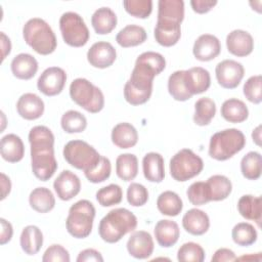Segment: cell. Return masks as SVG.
I'll return each mask as SVG.
<instances>
[{"label": "cell", "mask_w": 262, "mask_h": 262, "mask_svg": "<svg viewBox=\"0 0 262 262\" xmlns=\"http://www.w3.org/2000/svg\"><path fill=\"white\" fill-rule=\"evenodd\" d=\"M215 75L218 84L225 89H234L242 82L245 69L241 62L233 59H224L220 61L215 69Z\"/></svg>", "instance_id": "obj_11"}, {"label": "cell", "mask_w": 262, "mask_h": 262, "mask_svg": "<svg viewBox=\"0 0 262 262\" xmlns=\"http://www.w3.org/2000/svg\"><path fill=\"white\" fill-rule=\"evenodd\" d=\"M135 62L144 66L148 70L152 71L157 76L161 74L166 68L165 57L161 53L155 51H146L141 53L136 58Z\"/></svg>", "instance_id": "obj_44"}, {"label": "cell", "mask_w": 262, "mask_h": 262, "mask_svg": "<svg viewBox=\"0 0 262 262\" xmlns=\"http://www.w3.org/2000/svg\"><path fill=\"white\" fill-rule=\"evenodd\" d=\"M31 145V166L33 174L41 181L49 180L57 169L54 156V135L42 125L33 127L28 136Z\"/></svg>", "instance_id": "obj_1"}, {"label": "cell", "mask_w": 262, "mask_h": 262, "mask_svg": "<svg viewBox=\"0 0 262 262\" xmlns=\"http://www.w3.org/2000/svg\"><path fill=\"white\" fill-rule=\"evenodd\" d=\"M112 172V165L111 161L106 158L101 156L98 164L91 170L84 172L85 177L88 179V181L92 183H100L105 181L110 176Z\"/></svg>", "instance_id": "obj_45"}, {"label": "cell", "mask_w": 262, "mask_h": 262, "mask_svg": "<svg viewBox=\"0 0 262 262\" xmlns=\"http://www.w3.org/2000/svg\"><path fill=\"white\" fill-rule=\"evenodd\" d=\"M29 204L38 213H48L55 206V199L52 191L46 187H36L29 195Z\"/></svg>", "instance_id": "obj_32"}, {"label": "cell", "mask_w": 262, "mask_h": 262, "mask_svg": "<svg viewBox=\"0 0 262 262\" xmlns=\"http://www.w3.org/2000/svg\"><path fill=\"white\" fill-rule=\"evenodd\" d=\"M126 247L130 256L136 259H146L152 254L155 244L149 232L144 230H134L129 236Z\"/></svg>", "instance_id": "obj_13"}, {"label": "cell", "mask_w": 262, "mask_h": 262, "mask_svg": "<svg viewBox=\"0 0 262 262\" xmlns=\"http://www.w3.org/2000/svg\"><path fill=\"white\" fill-rule=\"evenodd\" d=\"M45 110L44 101L35 93L23 94L16 102L17 114L25 120H37L42 117Z\"/></svg>", "instance_id": "obj_19"}, {"label": "cell", "mask_w": 262, "mask_h": 262, "mask_svg": "<svg viewBox=\"0 0 262 262\" xmlns=\"http://www.w3.org/2000/svg\"><path fill=\"white\" fill-rule=\"evenodd\" d=\"M262 162L258 151H249L241 161V172L249 180H257L261 176Z\"/></svg>", "instance_id": "obj_37"}, {"label": "cell", "mask_w": 262, "mask_h": 262, "mask_svg": "<svg viewBox=\"0 0 262 262\" xmlns=\"http://www.w3.org/2000/svg\"><path fill=\"white\" fill-rule=\"evenodd\" d=\"M142 171L146 180L160 183L165 178V165L162 155L159 152H147L142 159Z\"/></svg>", "instance_id": "obj_23"}, {"label": "cell", "mask_w": 262, "mask_h": 262, "mask_svg": "<svg viewBox=\"0 0 262 262\" xmlns=\"http://www.w3.org/2000/svg\"><path fill=\"white\" fill-rule=\"evenodd\" d=\"M154 233L158 244L161 247L170 248L178 242L180 236V229L175 221L162 219L157 222Z\"/></svg>", "instance_id": "obj_22"}, {"label": "cell", "mask_w": 262, "mask_h": 262, "mask_svg": "<svg viewBox=\"0 0 262 262\" xmlns=\"http://www.w3.org/2000/svg\"><path fill=\"white\" fill-rule=\"evenodd\" d=\"M209 187L211 201L219 202L227 199L232 190L231 181L224 175L216 174L208 178L206 181Z\"/></svg>", "instance_id": "obj_35"}, {"label": "cell", "mask_w": 262, "mask_h": 262, "mask_svg": "<svg viewBox=\"0 0 262 262\" xmlns=\"http://www.w3.org/2000/svg\"><path fill=\"white\" fill-rule=\"evenodd\" d=\"M147 34L141 26L128 25L124 27L116 36L117 43L124 48L138 46L146 41Z\"/></svg>", "instance_id": "obj_30"}, {"label": "cell", "mask_w": 262, "mask_h": 262, "mask_svg": "<svg viewBox=\"0 0 262 262\" xmlns=\"http://www.w3.org/2000/svg\"><path fill=\"white\" fill-rule=\"evenodd\" d=\"M221 52L219 39L211 34H203L198 37L192 47L194 57L200 61H210Z\"/></svg>", "instance_id": "obj_16"}, {"label": "cell", "mask_w": 262, "mask_h": 262, "mask_svg": "<svg viewBox=\"0 0 262 262\" xmlns=\"http://www.w3.org/2000/svg\"><path fill=\"white\" fill-rule=\"evenodd\" d=\"M182 226L185 231L192 235H202L208 231L210 219L206 212L192 208L183 215Z\"/></svg>", "instance_id": "obj_20"}, {"label": "cell", "mask_w": 262, "mask_h": 262, "mask_svg": "<svg viewBox=\"0 0 262 262\" xmlns=\"http://www.w3.org/2000/svg\"><path fill=\"white\" fill-rule=\"evenodd\" d=\"M123 6L130 15L137 18H146L152 11L151 0H124Z\"/></svg>", "instance_id": "obj_46"}, {"label": "cell", "mask_w": 262, "mask_h": 262, "mask_svg": "<svg viewBox=\"0 0 262 262\" xmlns=\"http://www.w3.org/2000/svg\"><path fill=\"white\" fill-rule=\"evenodd\" d=\"M70 96L74 102L91 114L99 113L104 106L102 91L85 78H77L71 83Z\"/></svg>", "instance_id": "obj_7"}, {"label": "cell", "mask_w": 262, "mask_h": 262, "mask_svg": "<svg viewBox=\"0 0 262 262\" xmlns=\"http://www.w3.org/2000/svg\"><path fill=\"white\" fill-rule=\"evenodd\" d=\"M252 138H253V141L258 145L260 146L261 145V125L257 126L253 132H252Z\"/></svg>", "instance_id": "obj_56"}, {"label": "cell", "mask_w": 262, "mask_h": 262, "mask_svg": "<svg viewBox=\"0 0 262 262\" xmlns=\"http://www.w3.org/2000/svg\"><path fill=\"white\" fill-rule=\"evenodd\" d=\"M53 188L61 201H70L81 190L79 177L70 170H63L54 180Z\"/></svg>", "instance_id": "obj_15"}, {"label": "cell", "mask_w": 262, "mask_h": 262, "mask_svg": "<svg viewBox=\"0 0 262 262\" xmlns=\"http://www.w3.org/2000/svg\"><path fill=\"white\" fill-rule=\"evenodd\" d=\"M127 201L133 207H141L148 201L147 188L137 182H132L127 188Z\"/></svg>", "instance_id": "obj_48"}, {"label": "cell", "mask_w": 262, "mask_h": 262, "mask_svg": "<svg viewBox=\"0 0 262 262\" xmlns=\"http://www.w3.org/2000/svg\"><path fill=\"white\" fill-rule=\"evenodd\" d=\"M236 259L234 252L227 248L218 249L211 258L212 262H223V261H233Z\"/></svg>", "instance_id": "obj_52"}, {"label": "cell", "mask_w": 262, "mask_h": 262, "mask_svg": "<svg viewBox=\"0 0 262 262\" xmlns=\"http://www.w3.org/2000/svg\"><path fill=\"white\" fill-rule=\"evenodd\" d=\"M21 250L30 256L36 255L43 245V233L36 225H28L24 227L19 237Z\"/></svg>", "instance_id": "obj_26"}, {"label": "cell", "mask_w": 262, "mask_h": 262, "mask_svg": "<svg viewBox=\"0 0 262 262\" xmlns=\"http://www.w3.org/2000/svg\"><path fill=\"white\" fill-rule=\"evenodd\" d=\"M117 176L124 181L133 180L138 173V159L133 154H122L116 160Z\"/></svg>", "instance_id": "obj_34"}, {"label": "cell", "mask_w": 262, "mask_h": 262, "mask_svg": "<svg viewBox=\"0 0 262 262\" xmlns=\"http://www.w3.org/2000/svg\"><path fill=\"white\" fill-rule=\"evenodd\" d=\"M0 152L4 161L8 163H17L25 156V145L19 136L10 133L1 138Z\"/></svg>", "instance_id": "obj_21"}, {"label": "cell", "mask_w": 262, "mask_h": 262, "mask_svg": "<svg viewBox=\"0 0 262 262\" xmlns=\"http://www.w3.org/2000/svg\"><path fill=\"white\" fill-rule=\"evenodd\" d=\"M91 25L99 35L110 34L117 26V15L110 7L96 9L91 16Z\"/></svg>", "instance_id": "obj_29"}, {"label": "cell", "mask_w": 262, "mask_h": 262, "mask_svg": "<svg viewBox=\"0 0 262 262\" xmlns=\"http://www.w3.org/2000/svg\"><path fill=\"white\" fill-rule=\"evenodd\" d=\"M184 84L191 96L204 93L211 85L210 73L202 67L184 70Z\"/></svg>", "instance_id": "obj_18"}, {"label": "cell", "mask_w": 262, "mask_h": 262, "mask_svg": "<svg viewBox=\"0 0 262 262\" xmlns=\"http://www.w3.org/2000/svg\"><path fill=\"white\" fill-rule=\"evenodd\" d=\"M95 208L88 200H80L71 206L66 220L68 232L76 238L87 237L93 227Z\"/></svg>", "instance_id": "obj_6"}, {"label": "cell", "mask_w": 262, "mask_h": 262, "mask_svg": "<svg viewBox=\"0 0 262 262\" xmlns=\"http://www.w3.org/2000/svg\"><path fill=\"white\" fill-rule=\"evenodd\" d=\"M226 47L229 53L237 57H245L254 49V39L244 30H233L226 37Z\"/></svg>", "instance_id": "obj_17"}, {"label": "cell", "mask_w": 262, "mask_h": 262, "mask_svg": "<svg viewBox=\"0 0 262 262\" xmlns=\"http://www.w3.org/2000/svg\"><path fill=\"white\" fill-rule=\"evenodd\" d=\"M67 74L58 67H50L42 72L37 81L38 90L46 96L59 94L66 85Z\"/></svg>", "instance_id": "obj_12"}, {"label": "cell", "mask_w": 262, "mask_h": 262, "mask_svg": "<svg viewBox=\"0 0 262 262\" xmlns=\"http://www.w3.org/2000/svg\"><path fill=\"white\" fill-rule=\"evenodd\" d=\"M237 211L247 220H253L260 226L262 217V202L260 196L245 194L237 202Z\"/></svg>", "instance_id": "obj_27"}, {"label": "cell", "mask_w": 262, "mask_h": 262, "mask_svg": "<svg viewBox=\"0 0 262 262\" xmlns=\"http://www.w3.org/2000/svg\"><path fill=\"white\" fill-rule=\"evenodd\" d=\"M123 190L120 185L112 183L96 191V200L102 207H112L122 202Z\"/></svg>", "instance_id": "obj_41"}, {"label": "cell", "mask_w": 262, "mask_h": 262, "mask_svg": "<svg viewBox=\"0 0 262 262\" xmlns=\"http://www.w3.org/2000/svg\"><path fill=\"white\" fill-rule=\"evenodd\" d=\"M221 116L229 123H242L249 117V110L246 103L237 98L226 99L221 105Z\"/></svg>", "instance_id": "obj_28"}, {"label": "cell", "mask_w": 262, "mask_h": 262, "mask_svg": "<svg viewBox=\"0 0 262 262\" xmlns=\"http://www.w3.org/2000/svg\"><path fill=\"white\" fill-rule=\"evenodd\" d=\"M137 227L136 216L125 208L111 210L99 222L98 233L102 241L115 244Z\"/></svg>", "instance_id": "obj_3"}, {"label": "cell", "mask_w": 262, "mask_h": 262, "mask_svg": "<svg viewBox=\"0 0 262 262\" xmlns=\"http://www.w3.org/2000/svg\"><path fill=\"white\" fill-rule=\"evenodd\" d=\"M217 4L216 0H191L190 5L194 12L203 14L209 12Z\"/></svg>", "instance_id": "obj_51"}, {"label": "cell", "mask_w": 262, "mask_h": 262, "mask_svg": "<svg viewBox=\"0 0 262 262\" xmlns=\"http://www.w3.org/2000/svg\"><path fill=\"white\" fill-rule=\"evenodd\" d=\"M60 125L67 133H81L87 127V119L80 112L70 110L61 116Z\"/></svg>", "instance_id": "obj_40"}, {"label": "cell", "mask_w": 262, "mask_h": 262, "mask_svg": "<svg viewBox=\"0 0 262 262\" xmlns=\"http://www.w3.org/2000/svg\"><path fill=\"white\" fill-rule=\"evenodd\" d=\"M1 36V49H2V61L6 58L7 55H9L11 51V42L10 39L5 35L4 32L0 33Z\"/></svg>", "instance_id": "obj_54"}, {"label": "cell", "mask_w": 262, "mask_h": 262, "mask_svg": "<svg viewBox=\"0 0 262 262\" xmlns=\"http://www.w3.org/2000/svg\"><path fill=\"white\" fill-rule=\"evenodd\" d=\"M171 176L179 182L187 181L198 176L204 169V162L200 156L189 148H182L170 160Z\"/></svg>", "instance_id": "obj_9"}, {"label": "cell", "mask_w": 262, "mask_h": 262, "mask_svg": "<svg viewBox=\"0 0 262 262\" xmlns=\"http://www.w3.org/2000/svg\"><path fill=\"white\" fill-rule=\"evenodd\" d=\"M1 235H0V244L3 246L7 243H9L13 235V228L10 222H8L6 219L1 218Z\"/></svg>", "instance_id": "obj_53"}, {"label": "cell", "mask_w": 262, "mask_h": 262, "mask_svg": "<svg viewBox=\"0 0 262 262\" xmlns=\"http://www.w3.org/2000/svg\"><path fill=\"white\" fill-rule=\"evenodd\" d=\"M62 155L72 167L84 172L93 169L101 157L92 145L79 139L69 141L63 147Z\"/></svg>", "instance_id": "obj_8"}, {"label": "cell", "mask_w": 262, "mask_h": 262, "mask_svg": "<svg viewBox=\"0 0 262 262\" xmlns=\"http://www.w3.org/2000/svg\"><path fill=\"white\" fill-rule=\"evenodd\" d=\"M186 195L193 206H203L211 202L209 187L207 182L204 181H195L191 183L186 190Z\"/></svg>", "instance_id": "obj_43"}, {"label": "cell", "mask_w": 262, "mask_h": 262, "mask_svg": "<svg viewBox=\"0 0 262 262\" xmlns=\"http://www.w3.org/2000/svg\"><path fill=\"white\" fill-rule=\"evenodd\" d=\"M1 188H2L1 200L3 201L11 190V181L9 177L4 173H1Z\"/></svg>", "instance_id": "obj_55"}, {"label": "cell", "mask_w": 262, "mask_h": 262, "mask_svg": "<svg viewBox=\"0 0 262 262\" xmlns=\"http://www.w3.org/2000/svg\"><path fill=\"white\" fill-rule=\"evenodd\" d=\"M232 241L242 247H249L253 245L258 237L255 227L248 222H239L235 224L231 231Z\"/></svg>", "instance_id": "obj_38"}, {"label": "cell", "mask_w": 262, "mask_h": 262, "mask_svg": "<svg viewBox=\"0 0 262 262\" xmlns=\"http://www.w3.org/2000/svg\"><path fill=\"white\" fill-rule=\"evenodd\" d=\"M23 37L27 45L41 55L51 54L57 46L53 30L40 17L30 18L24 25Z\"/></svg>", "instance_id": "obj_4"}, {"label": "cell", "mask_w": 262, "mask_h": 262, "mask_svg": "<svg viewBox=\"0 0 262 262\" xmlns=\"http://www.w3.org/2000/svg\"><path fill=\"white\" fill-rule=\"evenodd\" d=\"M157 208L161 214L175 217L181 213L183 209V202L176 192L166 190L158 196Z\"/></svg>", "instance_id": "obj_33"}, {"label": "cell", "mask_w": 262, "mask_h": 262, "mask_svg": "<svg viewBox=\"0 0 262 262\" xmlns=\"http://www.w3.org/2000/svg\"><path fill=\"white\" fill-rule=\"evenodd\" d=\"M243 92L252 103H260L262 101V77L260 75L250 77L244 84Z\"/></svg>", "instance_id": "obj_47"}, {"label": "cell", "mask_w": 262, "mask_h": 262, "mask_svg": "<svg viewBox=\"0 0 262 262\" xmlns=\"http://www.w3.org/2000/svg\"><path fill=\"white\" fill-rule=\"evenodd\" d=\"M70 254L66 248L61 245L49 246L43 254V262H70Z\"/></svg>", "instance_id": "obj_49"}, {"label": "cell", "mask_w": 262, "mask_h": 262, "mask_svg": "<svg viewBox=\"0 0 262 262\" xmlns=\"http://www.w3.org/2000/svg\"><path fill=\"white\" fill-rule=\"evenodd\" d=\"M152 93V86L143 85L133 82L130 79L124 86V97L126 101L132 105H140L145 103Z\"/></svg>", "instance_id": "obj_31"}, {"label": "cell", "mask_w": 262, "mask_h": 262, "mask_svg": "<svg viewBox=\"0 0 262 262\" xmlns=\"http://www.w3.org/2000/svg\"><path fill=\"white\" fill-rule=\"evenodd\" d=\"M102 262L103 257L95 249H85L81 251L77 257V262Z\"/></svg>", "instance_id": "obj_50"}, {"label": "cell", "mask_w": 262, "mask_h": 262, "mask_svg": "<svg viewBox=\"0 0 262 262\" xmlns=\"http://www.w3.org/2000/svg\"><path fill=\"white\" fill-rule=\"evenodd\" d=\"M111 137L116 146L125 149L133 147L138 141V133L136 128L127 122L117 124L112 130Z\"/></svg>", "instance_id": "obj_25"}, {"label": "cell", "mask_w": 262, "mask_h": 262, "mask_svg": "<svg viewBox=\"0 0 262 262\" xmlns=\"http://www.w3.org/2000/svg\"><path fill=\"white\" fill-rule=\"evenodd\" d=\"M10 69L15 78L30 80L38 71V61L29 53H19L11 60Z\"/></svg>", "instance_id": "obj_24"}, {"label": "cell", "mask_w": 262, "mask_h": 262, "mask_svg": "<svg viewBox=\"0 0 262 262\" xmlns=\"http://www.w3.org/2000/svg\"><path fill=\"white\" fill-rule=\"evenodd\" d=\"M168 91L177 101H186L192 96L186 90L184 84V70L175 71L168 79Z\"/></svg>", "instance_id": "obj_39"}, {"label": "cell", "mask_w": 262, "mask_h": 262, "mask_svg": "<svg viewBox=\"0 0 262 262\" xmlns=\"http://www.w3.org/2000/svg\"><path fill=\"white\" fill-rule=\"evenodd\" d=\"M184 18L182 0H160L158 2V19L154 30L156 41L164 46L175 45L181 37V23Z\"/></svg>", "instance_id": "obj_2"}, {"label": "cell", "mask_w": 262, "mask_h": 262, "mask_svg": "<svg viewBox=\"0 0 262 262\" xmlns=\"http://www.w3.org/2000/svg\"><path fill=\"white\" fill-rule=\"evenodd\" d=\"M216 114V104L210 97H202L194 103L193 122L199 126H207Z\"/></svg>", "instance_id": "obj_36"}, {"label": "cell", "mask_w": 262, "mask_h": 262, "mask_svg": "<svg viewBox=\"0 0 262 262\" xmlns=\"http://www.w3.org/2000/svg\"><path fill=\"white\" fill-rule=\"evenodd\" d=\"M117 58L115 47L105 41L94 43L87 51V60L90 66L97 69H106L111 67Z\"/></svg>", "instance_id": "obj_14"}, {"label": "cell", "mask_w": 262, "mask_h": 262, "mask_svg": "<svg viewBox=\"0 0 262 262\" xmlns=\"http://www.w3.org/2000/svg\"><path fill=\"white\" fill-rule=\"evenodd\" d=\"M59 30L64 43L72 47L84 46L90 37L89 30L82 16L73 11L61 14Z\"/></svg>", "instance_id": "obj_10"}, {"label": "cell", "mask_w": 262, "mask_h": 262, "mask_svg": "<svg viewBox=\"0 0 262 262\" xmlns=\"http://www.w3.org/2000/svg\"><path fill=\"white\" fill-rule=\"evenodd\" d=\"M205 257L203 247L193 242L183 244L177 252V260L180 262H203Z\"/></svg>", "instance_id": "obj_42"}, {"label": "cell", "mask_w": 262, "mask_h": 262, "mask_svg": "<svg viewBox=\"0 0 262 262\" xmlns=\"http://www.w3.org/2000/svg\"><path fill=\"white\" fill-rule=\"evenodd\" d=\"M246 145L244 133L235 128L218 131L212 135L209 143V156L216 161H226L239 152Z\"/></svg>", "instance_id": "obj_5"}]
</instances>
